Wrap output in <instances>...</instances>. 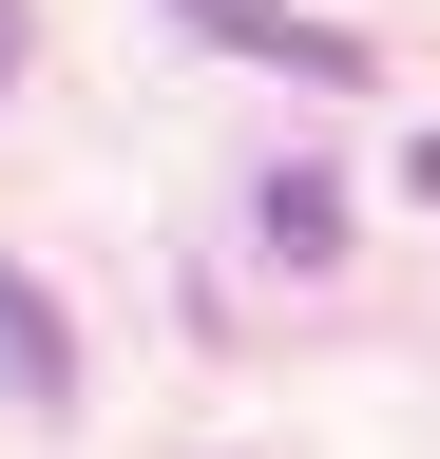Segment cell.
Instances as JSON below:
<instances>
[{
	"mask_svg": "<svg viewBox=\"0 0 440 459\" xmlns=\"http://www.w3.org/2000/svg\"><path fill=\"white\" fill-rule=\"evenodd\" d=\"M402 192H421V211H440V134H421V153H402Z\"/></svg>",
	"mask_w": 440,
	"mask_h": 459,
	"instance_id": "obj_4",
	"label": "cell"
},
{
	"mask_svg": "<svg viewBox=\"0 0 440 459\" xmlns=\"http://www.w3.org/2000/svg\"><path fill=\"white\" fill-rule=\"evenodd\" d=\"M268 249L325 268V249H345V192H325V172H268Z\"/></svg>",
	"mask_w": 440,
	"mask_h": 459,
	"instance_id": "obj_3",
	"label": "cell"
},
{
	"mask_svg": "<svg viewBox=\"0 0 440 459\" xmlns=\"http://www.w3.org/2000/svg\"><path fill=\"white\" fill-rule=\"evenodd\" d=\"M173 20H192V39H230V57H268V77H325V96L364 77V39L325 20V0H173Z\"/></svg>",
	"mask_w": 440,
	"mask_h": 459,
	"instance_id": "obj_1",
	"label": "cell"
},
{
	"mask_svg": "<svg viewBox=\"0 0 440 459\" xmlns=\"http://www.w3.org/2000/svg\"><path fill=\"white\" fill-rule=\"evenodd\" d=\"M20 39H39V20H20V0H0V77H20Z\"/></svg>",
	"mask_w": 440,
	"mask_h": 459,
	"instance_id": "obj_5",
	"label": "cell"
},
{
	"mask_svg": "<svg viewBox=\"0 0 440 459\" xmlns=\"http://www.w3.org/2000/svg\"><path fill=\"white\" fill-rule=\"evenodd\" d=\"M0 383H20L39 421L77 402V325H58V287H39V268H0Z\"/></svg>",
	"mask_w": 440,
	"mask_h": 459,
	"instance_id": "obj_2",
	"label": "cell"
}]
</instances>
